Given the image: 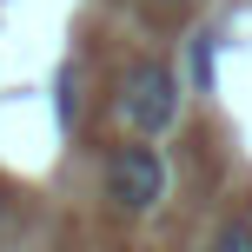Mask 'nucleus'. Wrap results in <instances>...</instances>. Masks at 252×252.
I'll list each match as a JSON object with an SVG mask.
<instances>
[{"label":"nucleus","mask_w":252,"mask_h":252,"mask_svg":"<svg viewBox=\"0 0 252 252\" xmlns=\"http://www.w3.org/2000/svg\"><path fill=\"white\" fill-rule=\"evenodd\" d=\"M179 100H186V87H179V73L166 60H133L126 80H120V120H126V133L166 139L179 126Z\"/></svg>","instance_id":"obj_2"},{"label":"nucleus","mask_w":252,"mask_h":252,"mask_svg":"<svg viewBox=\"0 0 252 252\" xmlns=\"http://www.w3.org/2000/svg\"><path fill=\"white\" fill-rule=\"evenodd\" d=\"M213 53H219V27L192 33V87H213Z\"/></svg>","instance_id":"obj_4"},{"label":"nucleus","mask_w":252,"mask_h":252,"mask_svg":"<svg viewBox=\"0 0 252 252\" xmlns=\"http://www.w3.org/2000/svg\"><path fill=\"white\" fill-rule=\"evenodd\" d=\"M53 126H60V133L80 126V66H73V60L53 73Z\"/></svg>","instance_id":"obj_3"},{"label":"nucleus","mask_w":252,"mask_h":252,"mask_svg":"<svg viewBox=\"0 0 252 252\" xmlns=\"http://www.w3.org/2000/svg\"><path fill=\"white\" fill-rule=\"evenodd\" d=\"M146 7H186V0H146Z\"/></svg>","instance_id":"obj_6"},{"label":"nucleus","mask_w":252,"mask_h":252,"mask_svg":"<svg viewBox=\"0 0 252 252\" xmlns=\"http://www.w3.org/2000/svg\"><path fill=\"white\" fill-rule=\"evenodd\" d=\"M213 246H252V219H226V226H213Z\"/></svg>","instance_id":"obj_5"},{"label":"nucleus","mask_w":252,"mask_h":252,"mask_svg":"<svg viewBox=\"0 0 252 252\" xmlns=\"http://www.w3.org/2000/svg\"><path fill=\"white\" fill-rule=\"evenodd\" d=\"M166 192H173V166H166L159 139L133 133L126 146L106 153V199H113V213L146 219V213H159V206H166Z\"/></svg>","instance_id":"obj_1"}]
</instances>
